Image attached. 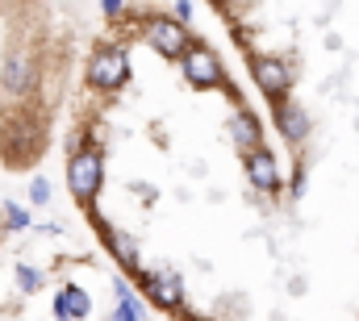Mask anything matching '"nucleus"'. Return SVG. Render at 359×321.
<instances>
[{"label": "nucleus", "mask_w": 359, "mask_h": 321, "mask_svg": "<svg viewBox=\"0 0 359 321\" xmlns=\"http://www.w3.org/2000/svg\"><path fill=\"white\" fill-rule=\"evenodd\" d=\"M130 76H134V67H130L126 46L104 42V46H96L88 55V83L96 92H121L130 83Z\"/></svg>", "instance_id": "nucleus-1"}, {"label": "nucleus", "mask_w": 359, "mask_h": 321, "mask_svg": "<svg viewBox=\"0 0 359 321\" xmlns=\"http://www.w3.org/2000/svg\"><path fill=\"white\" fill-rule=\"evenodd\" d=\"M100 184H104V155L96 146L72 151V159H67V188H72V196L88 209L92 200L100 196Z\"/></svg>", "instance_id": "nucleus-2"}, {"label": "nucleus", "mask_w": 359, "mask_h": 321, "mask_svg": "<svg viewBox=\"0 0 359 321\" xmlns=\"http://www.w3.org/2000/svg\"><path fill=\"white\" fill-rule=\"evenodd\" d=\"M251 80L259 88V96L268 100L271 109L276 104H284V100H292V67L280 59V55H251Z\"/></svg>", "instance_id": "nucleus-3"}, {"label": "nucleus", "mask_w": 359, "mask_h": 321, "mask_svg": "<svg viewBox=\"0 0 359 321\" xmlns=\"http://www.w3.org/2000/svg\"><path fill=\"white\" fill-rule=\"evenodd\" d=\"M142 42L155 50V55H163V59H184V50L192 46V38H188V29H184V21L176 17H151L147 25H142Z\"/></svg>", "instance_id": "nucleus-4"}, {"label": "nucleus", "mask_w": 359, "mask_h": 321, "mask_svg": "<svg viewBox=\"0 0 359 321\" xmlns=\"http://www.w3.org/2000/svg\"><path fill=\"white\" fill-rule=\"evenodd\" d=\"M180 71H184V80L192 83V88H222L226 80V71H222V59L205 46V42H192L188 50H184V59H180Z\"/></svg>", "instance_id": "nucleus-5"}, {"label": "nucleus", "mask_w": 359, "mask_h": 321, "mask_svg": "<svg viewBox=\"0 0 359 321\" xmlns=\"http://www.w3.org/2000/svg\"><path fill=\"white\" fill-rule=\"evenodd\" d=\"M142 292H147V301H151L155 309H163V313H180V309H184V280H180L172 267L147 271V275H142Z\"/></svg>", "instance_id": "nucleus-6"}, {"label": "nucleus", "mask_w": 359, "mask_h": 321, "mask_svg": "<svg viewBox=\"0 0 359 321\" xmlns=\"http://www.w3.org/2000/svg\"><path fill=\"white\" fill-rule=\"evenodd\" d=\"M271 121H276V130H280V138H284L288 146H305V142L313 138V117H309V109H305L301 100L276 104V109H271Z\"/></svg>", "instance_id": "nucleus-7"}, {"label": "nucleus", "mask_w": 359, "mask_h": 321, "mask_svg": "<svg viewBox=\"0 0 359 321\" xmlns=\"http://www.w3.org/2000/svg\"><path fill=\"white\" fill-rule=\"evenodd\" d=\"M243 171H247V184L264 196H276L284 188V175H280V159L276 151H251L243 155Z\"/></svg>", "instance_id": "nucleus-8"}, {"label": "nucleus", "mask_w": 359, "mask_h": 321, "mask_svg": "<svg viewBox=\"0 0 359 321\" xmlns=\"http://www.w3.org/2000/svg\"><path fill=\"white\" fill-rule=\"evenodd\" d=\"M230 142H234V151H243V155H251V151H268V142H264V117H255L247 104H238L234 113H230Z\"/></svg>", "instance_id": "nucleus-9"}, {"label": "nucleus", "mask_w": 359, "mask_h": 321, "mask_svg": "<svg viewBox=\"0 0 359 321\" xmlns=\"http://www.w3.org/2000/svg\"><path fill=\"white\" fill-rule=\"evenodd\" d=\"M92 317V296L80 284H63L55 292V321H84Z\"/></svg>", "instance_id": "nucleus-10"}, {"label": "nucleus", "mask_w": 359, "mask_h": 321, "mask_svg": "<svg viewBox=\"0 0 359 321\" xmlns=\"http://www.w3.org/2000/svg\"><path fill=\"white\" fill-rule=\"evenodd\" d=\"M29 88H34V63H29L25 50H17V55H8V63H4V92H8V96H21V92H29Z\"/></svg>", "instance_id": "nucleus-11"}, {"label": "nucleus", "mask_w": 359, "mask_h": 321, "mask_svg": "<svg viewBox=\"0 0 359 321\" xmlns=\"http://www.w3.org/2000/svg\"><path fill=\"white\" fill-rule=\"evenodd\" d=\"M104 246L113 250V259H117L126 271H138V242L130 238L126 230H113V226H109V230H104Z\"/></svg>", "instance_id": "nucleus-12"}, {"label": "nucleus", "mask_w": 359, "mask_h": 321, "mask_svg": "<svg viewBox=\"0 0 359 321\" xmlns=\"http://www.w3.org/2000/svg\"><path fill=\"white\" fill-rule=\"evenodd\" d=\"M147 313H142V301H138V292L130 288L126 296H117V309H113V317L109 321H142Z\"/></svg>", "instance_id": "nucleus-13"}, {"label": "nucleus", "mask_w": 359, "mask_h": 321, "mask_svg": "<svg viewBox=\"0 0 359 321\" xmlns=\"http://www.w3.org/2000/svg\"><path fill=\"white\" fill-rule=\"evenodd\" d=\"M29 209L17 205V200H4V230H29Z\"/></svg>", "instance_id": "nucleus-14"}, {"label": "nucleus", "mask_w": 359, "mask_h": 321, "mask_svg": "<svg viewBox=\"0 0 359 321\" xmlns=\"http://www.w3.org/2000/svg\"><path fill=\"white\" fill-rule=\"evenodd\" d=\"M17 288H21V292H38V288H42V271L29 267V263H21V267H17Z\"/></svg>", "instance_id": "nucleus-15"}, {"label": "nucleus", "mask_w": 359, "mask_h": 321, "mask_svg": "<svg viewBox=\"0 0 359 321\" xmlns=\"http://www.w3.org/2000/svg\"><path fill=\"white\" fill-rule=\"evenodd\" d=\"M29 200H34V205H46V200H50V179H46V175H38V179L29 184Z\"/></svg>", "instance_id": "nucleus-16"}, {"label": "nucleus", "mask_w": 359, "mask_h": 321, "mask_svg": "<svg viewBox=\"0 0 359 321\" xmlns=\"http://www.w3.org/2000/svg\"><path fill=\"white\" fill-rule=\"evenodd\" d=\"M192 17V0H176V21H188Z\"/></svg>", "instance_id": "nucleus-17"}, {"label": "nucleus", "mask_w": 359, "mask_h": 321, "mask_svg": "<svg viewBox=\"0 0 359 321\" xmlns=\"http://www.w3.org/2000/svg\"><path fill=\"white\" fill-rule=\"evenodd\" d=\"M100 8H104V13H109V17H117V13H121V8H126V0H100Z\"/></svg>", "instance_id": "nucleus-18"}, {"label": "nucleus", "mask_w": 359, "mask_h": 321, "mask_svg": "<svg viewBox=\"0 0 359 321\" xmlns=\"http://www.w3.org/2000/svg\"><path fill=\"white\" fill-rule=\"evenodd\" d=\"M0 234H4V217H0Z\"/></svg>", "instance_id": "nucleus-19"}]
</instances>
